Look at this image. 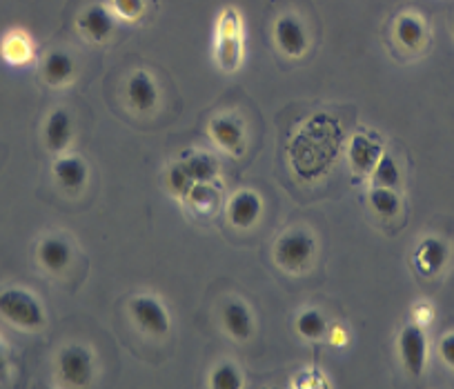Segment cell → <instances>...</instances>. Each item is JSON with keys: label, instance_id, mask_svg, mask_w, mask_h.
Masks as SVG:
<instances>
[{"label": "cell", "instance_id": "27", "mask_svg": "<svg viewBox=\"0 0 454 389\" xmlns=\"http://www.w3.org/2000/svg\"><path fill=\"white\" fill-rule=\"evenodd\" d=\"M112 12L125 23H137L145 14V0H112Z\"/></svg>", "mask_w": 454, "mask_h": 389}, {"label": "cell", "instance_id": "21", "mask_svg": "<svg viewBox=\"0 0 454 389\" xmlns=\"http://www.w3.org/2000/svg\"><path fill=\"white\" fill-rule=\"evenodd\" d=\"M243 60V36H216V63L234 72Z\"/></svg>", "mask_w": 454, "mask_h": 389}, {"label": "cell", "instance_id": "12", "mask_svg": "<svg viewBox=\"0 0 454 389\" xmlns=\"http://www.w3.org/2000/svg\"><path fill=\"white\" fill-rule=\"evenodd\" d=\"M74 141V121L67 109L59 107L45 121V145L54 154H63Z\"/></svg>", "mask_w": 454, "mask_h": 389}, {"label": "cell", "instance_id": "24", "mask_svg": "<svg viewBox=\"0 0 454 389\" xmlns=\"http://www.w3.org/2000/svg\"><path fill=\"white\" fill-rule=\"evenodd\" d=\"M243 385H246L243 376L234 362H221L218 367H214L212 378H209V387L214 389H241Z\"/></svg>", "mask_w": 454, "mask_h": 389}, {"label": "cell", "instance_id": "18", "mask_svg": "<svg viewBox=\"0 0 454 389\" xmlns=\"http://www.w3.org/2000/svg\"><path fill=\"white\" fill-rule=\"evenodd\" d=\"M178 163L194 183H212L221 174V165H218L216 156L207 154V152H190V154L181 156Z\"/></svg>", "mask_w": 454, "mask_h": 389}, {"label": "cell", "instance_id": "28", "mask_svg": "<svg viewBox=\"0 0 454 389\" xmlns=\"http://www.w3.org/2000/svg\"><path fill=\"white\" fill-rule=\"evenodd\" d=\"M185 198L190 200V205H194L196 209H212L218 198V191L214 190L209 183H194L192 190L187 191Z\"/></svg>", "mask_w": 454, "mask_h": 389}, {"label": "cell", "instance_id": "13", "mask_svg": "<svg viewBox=\"0 0 454 389\" xmlns=\"http://www.w3.org/2000/svg\"><path fill=\"white\" fill-rule=\"evenodd\" d=\"M34 54H36V45L25 29H10L0 41V56L12 67H23L32 63Z\"/></svg>", "mask_w": 454, "mask_h": 389}, {"label": "cell", "instance_id": "17", "mask_svg": "<svg viewBox=\"0 0 454 389\" xmlns=\"http://www.w3.org/2000/svg\"><path fill=\"white\" fill-rule=\"evenodd\" d=\"M43 81L50 87H65L76 76V60L67 51H50L43 60Z\"/></svg>", "mask_w": 454, "mask_h": 389}, {"label": "cell", "instance_id": "16", "mask_svg": "<svg viewBox=\"0 0 454 389\" xmlns=\"http://www.w3.org/2000/svg\"><path fill=\"white\" fill-rule=\"evenodd\" d=\"M395 41L401 50L419 51L427 41V25L417 14H401L395 23Z\"/></svg>", "mask_w": 454, "mask_h": 389}, {"label": "cell", "instance_id": "1", "mask_svg": "<svg viewBox=\"0 0 454 389\" xmlns=\"http://www.w3.org/2000/svg\"><path fill=\"white\" fill-rule=\"evenodd\" d=\"M0 316L20 330H41L47 314L36 294L23 287H7L0 292Z\"/></svg>", "mask_w": 454, "mask_h": 389}, {"label": "cell", "instance_id": "23", "mask_svg": "<svg viewBox=\"0 0 454 389\" xmlns=\"http://www.w3.org/2000/svg\"><path fill=\"white\" fill-rule=\"evenodd\" d=\"M327 330V321L323 318V314L318 309H303L296 318V331H299L303 338L308 340H317L325 334Z\"/></svg>", "mask_w": 454, "mask_h": 389}, {"label": "cell", "instance_id": "2", "mask_svg": "<svg viewBox=\"0 0 454 389\" xmlns=\"http://www.w3.org/2000/svg\"><path fill=\"white\" fill-rule=\"evenodd\" d=\"M317 240L305 230H290L274 245V263L290 274H301L317 256Z\"/></svg>", "mask_w": 454, "mask_h": 389}, {"label": "cell", "instance_id": "15", "mask_svg": "<svg viewBox=\"0 0 454 389\" xmlns=\"http://www.w3.org/2000/svg\"><path fill=\"white\" fill-rule=\"evenodd\" d=\"M223 327L234 340H250L254 334V316L243 300H230L223 307Z\"/></svg>", "mask_w": 454, "mask_h": 389}, {"label": "cell", "instance_id": "9", "mask_svg": "<svg viewBox=\"0 0 454 389\" xmlns=\"http://www.w3.org/2000/svg\"><path fill=\"white\" fill-rule=\"evenodd\" d=\"M263 214V200L256 191L241 190L227 203V221L234 230H252Z\"/></svg>", "mask_w": 454, "mask_h": 389}, {"label": "cell", "instance_id": "14", "mask_svg": "<svg viewBox=\"0 0 454 389\" xmlns=\"http://www.w3.org/2000/svg\"><path fill=\"white\" fill-rule=\"evenodd\" d=\"M54 178L65 191L69 194H78L82 187L87 185V178H90V169L87 163L78 156H60L54 163Z\"/></svg>", "mask_w": 454, "mask_h": 389}, {"label": "cell", "instance_id": "4", "mask_svg": "<svg viewBox=\"0 0 454 389\" xmlns=\"http://www.w3.org/2000/svg\"><path fill=\"white\" fill-rule=\"evenodd\" d=\"M129 314H132L138 330L150 336H156V338L168 334L169 327H172V318H169L168 307L156 296L143 294L132 299L129 300Z\"/></svg>", "mask_w": 454, "mask_h": 389}, {"label": "cell", "instance_id": "6", "mask_svg": "<svg viewBox=\"0 0 454 389\" xmlns=\"http://www.w3.org/2000/svg\"><path fill=\"white\" fill-rule=\"evenodd\" d=\"M274 43L277 50L287 58H301L309 50V36L303 20L296 16L286 14L274 23Z\"/></svg>", "mask_w": 454, "mask_h": 389}, {"label": "cell", "instance_id": "8", "mask_svg": "<svg viewBox=\"0 0 454 389\" xmlns=\"http://www.w3.org/2000/svg\"><path fill=\"white\" fill-rule=\"evenodd\" d=\"M125 98H128V105L134 112H152V109L159 107L160 100L159 82L145 69H134L129 74L128 82H125Z\"/></svg>", "mask_w": 454, "mask_h": 389}, {"label": "cell", "instance_id": "5", "mask_svg": "<svg viewBox=\"0 0 454 389\" xmlns=\"http://www.w3.org/2000/svg\"><path fill=\"white\" fill-rule=\"evenodd\" d=\"M116 23H119V19H116V14L112 12V7L100 5V3L90 5L85 12H81V16L76 19V27L78 32H81V36L85 38V41L96 43V45L107 43L109 38L114 36Z\"/></svg>", "mask_w": 454, "mask_h": 389}, {"label": "cell", "instance_id": "33", "mask_svg": "<svg viewBox=\"0 0 454 389\" xmlns=\"http://www.w3.org/2000/svg\"><path fill=\"white\" fill-rule=\"evenodd\" d=\"M417 321L419 323H427V321H430V309H427V307L417 309Z\"/></svg>", "mask_w": 454, "mask_h": 389}, {"label": "cell", "instance_id": "20", "mask_svg": "<svg viewBox=\"0 0 454 389\" xmlns=\"http://www.w3.org/2000/svg\"><path fill=\"white\" fill-rule=\"evenodd\" d=\"M381 154H383L381 147H379L377 143L370 141L368 136H364V134H356V136L352 138L350 160L352 165H355L356 172L365 174L370 172V169H374V163H377Z\"/></svg>", "mask_w": 454, "mask_h": 389}, {"label": "cell", "instance_id": "19", "mask_svg": "<svg viewBox=\"0 0 454 389\" xmlns=\"http://www.w3.org/2000/svg\"><path fill=\"white\" fill-rule=\"evenodd\" d=\"M445 258H448L445 245L439 238H426L419 245L417 253H414V263H417L419 272H423L426 276H432V274H436L443 268Z\"/></svg>", "mask_w": 454, "mask_h": 389}, {"label": "cell", "instance_id": "32", "mask_svg": "<svg viewBox=\"0 0 454 389\" xmlns=\"http://www.w3.org/2000/svg\"><path fill=\"white\" fill-rule=\"evenodd\" d=\"M332 343L339 345V347H340V345L348 343V334L340 325H334V330H332Z\"/></svg>", "mask_w": 454, "mask_h": 389}, {"label": "cell", "instance_id": "11", "mask_svg": "<svg viewBox=\"0 0 454 389\" xmlns=\"http://www.w3.org/2000/svg\"><path fill=\"white\" fill-rule=\"evenodd\" d=\"M36 261L43 269L51 274H60L72 263V243L65 236L51 234L38 243Z\"/></svg>", "mask_w": 454, "mask_h": 389}, {"label": "cell", "instance_id": "22", "mask_svg": "<svg viewBox=\"0 0 454 389\" xmlns=\"http://www.w3.org/2000/svg\"><path fill=\"white\" fill-rule=\"evenodd\" d=\"M370 207L379 214V216H396L401 212V198L392 187L374 185L370 190Z\"/></svg>", "mask_w": 454, "mask_h": 389}, {"label": "cell", "instance_id": "31", "mask_svg": "<svg viewBox=\"0 0 454 389\" xmlns=\"http://www.w3.org/2000/svg\"><path fill=\"white\" fill-rule=\"evenodd\" d=\"M7 374H10V361H7V352L0 343V380H5Z\"/></svg>", "mask_w": 454, "mask_h": 389}, {"label": "cell", "instance_id": "30", "mask_svg": "<svg viewBox=\"0 0 454 389\" xmlns=\"http://www.w3.org/2000/svg\"><path fill=\"white\" fill-rule=\"evenodd\" d=\"M439 354L445 365L454 370V334H445L439 343Z\"/></svg>", "mask_w": 454, "mask_h": 389}, {"label": "cell", "instance_id": "25", "mask_svg": "<svg viewBox=\"0 0 454 389\" xmlns=\"http://www.w3.org/2000/svg\"><path fill=\"white\" fill-rule=\"evenodd\" d=\"M401 181V172L396 160L390 154H381L374 163V183L381 187H392L395 190Z\"/></svg>", "mask_w": 454, "mask_h": 389}, {"label": "cell", "instance_id": "29", "mask_svg": "<svg viewBox=\"0 0 454 389\" xmlns=\"http://www.w3.org/2000/svg\"><path fill=\"white\" fill-rule=\"evenodd\" d=\"M241 14L234 7H225L218 16L216 23V36H241Z\"/></svg>", "mask_w": 454, "mask_h": 389}, {"label": "cell", "instance_id": "3", "mask_svg": "<svg viewBox=\"0 0 454 389\" xmlns=\"http://www.w3.org/2000/svg\"><path fill=\"white\" fill-rule=\"evenodd\" d=\"M60 383L67 387H87L94 378V356L82 345H67L56 358Z\"/></svg>", "mask_w": 454, "mask_h": 389}, {"label": "cell", "instance_id": "7", "mask_svg": "<svg viewBox=\"0 0 454 389\" xmlns=\"http://www.w3.org/2000/svg\"><path fill=\"white\" fill-rule=\"evenodd\" d=\"M399 354L410 376H421L427 362V338L419 323H410L399 334Z\"/></svg>", "mask_w": 454, "mask_h": 389}, {"label": "cell", "instance_id": "10", "mask_svg": "<svg viewBox=\"0 0 454 389\" xmlns=\"http://www.w3.org/2000/svg\"><path fill=\"white\" fill-rule=\"evenodd\" d=\"M209 136L227 154L241 156L246 150V132L234 116H214L209 121Z\"/></svg>", "mask_w": 454, "mask_h": 389}, {"label": "cell", "instance_id": "26", "mask_svg": "<svg viewBox=\"0 0 454 389\" xmlns=\"http://www.w3.org/2000/svg\"><path fill=\"white\" fill-rule=\"evenodd\" d=\"M165 183H168V190L172 191V194H176L178 198H185L187 191H190L192 185H194V181L187 176V172L181 167L178 160L168 169V174H165Z\"/></svg>", "mask_w": 454, "mask_h": 389}]
</instances>
